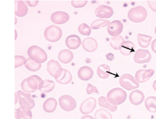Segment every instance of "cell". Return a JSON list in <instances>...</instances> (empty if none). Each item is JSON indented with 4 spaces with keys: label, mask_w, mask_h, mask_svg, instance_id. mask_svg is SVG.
Returning a JSON list of instances; mask_svg holds the SVG:
<instances>
[{
    "label": "cell",
    "mask_w": 156,
    "mask_h": 119,
    "mask_svg": "<svg viewBox=\"0 0 156 119\" xmlns=\"http://www.w3.org/2000/svg\"><path fill=\"white\" fill-rule=\"evenodd\" d=\"M29 57L37 63L42 64L48 59V55L42 48L37 45H31L27 50Z\"/></svg>",
    "instance_id": "cell-2"
},
{
    "label": "cell",
    "mask_w": 156,
    "mask_h": 119,
    "mask_svg": "<svg viewBox=\"0 0 156 119\" xmlns=\"http://www.w3.org/2000/svg\"><path fill=\"white\" fill-rule=\"evenodd\" d=\"M82 47L85 51L92 53L97 49L98 44L96 39L92 37H87L83 41Z\"/></svg>",
    "instance_id": "cell-18"
},
{
    "label": "cell",
    "mask_w": 156,
    "mask_h": 119,
    "mask_svg": "<svg viewBox=\"0 0 156 119\" xmlns=\"http://www.w3.org/2000/svg\"><path fill=\"white\" fill-rule=\"evenodd\" d=\"M86 91L88 95H91L92 94L94 93L99 94V91L98 90L97 88L90 83H89L87 85Z\"/></svg>",
    "instance_id": "cell-39"
},
{
    "label": "cell",
    "mask_w": 156,
    "mask_h": 119,
    "mask_svg": "<svg viewBox=\"0 0 156 119\" xmlns=\"http://www.w3.org/2000/svg\"><path fill=\"white\" fill-rule=\"evenodd\" d=\"M15 68H19L20 67L23 66V65H25L27 59L23 55H15Z\"/></svg>",
    "instance_id": "cell-36"
},
{
    "label": "cell",
    "mask_w": 156,
    "mask_h": 119,
    "mask_svg": "<svg viewBox=\"0 0 156 119\" xmlns=\"http://www.w3.org/2000/svg\"><path fill=\"white\" fill-rule=\"evenodd\" d=\"M111 74V68L108 64H101L98 67L97 75L103 79H106L109 78Z\"/></svg>",
    "instance_id": "cell-27"
},
{
    "label": "cell",
    "mask_w": 156,
    "mask_h": 119,
    "mask_svg": "<svg viewBox=\"0 0 156 119\" xmlns=\"http://www.w3.org/2000/svg\"><path fill=\"white\" fill-rule=\"evenodd\" d=\"M152 55L150 51L145 49H139L135 52L134 61L138 64H145L151 61Z\"/></svg>",
    "instance_id": "cell-9"
},
{
    "label": "cell",
    "mask_w": 156,
    "mask_h": 119,
    "mask_svg": "<svg viewBox=\"0 0 156 119\" xmlns=\"http://www.w3.org/2000/svg\"><path fill=\"white\" fill-rule=\"evenodd\" d=\"M55 87L54 81L46 79L42 81L39 85V90L43 93H48L52 91Z\"/></svg>",
    "instance_id": "cell-24"
},
{
    "label": "cell",
    "mask_w": 156,
    "mask_h": 119,
    "mask_svg": "<svg viewBox=\"0 0 156 119\" xmlns=\"http://www.w3.org/2000/svg\"><path fill=\"white\" fill-rule=\"evenodd\" d=\"M58 106V101L54 98L47 99L43 103L42 107L44 110L48 113H51L55 111Z\"/></svg>",
    "instance_id": "cell-23"
},
{
    "label": "cell",
    "mask_w": 156,
    "mask_h": 119,
    "mask_svg": "<svg viewBox=\"0 0 156 119\" xmlns=\"http://www.w3.org/2000/svg\"><path fill=\"white\" fill-rule=\"evenodd\" d=\"M145 106L151 113H156V97H149L145 100Z\"/></svg>",
    "instance_id": "cell-30"
},
{
    "label": "cell",
    "mask_w": 156,
    "mask_h": 119,
    "mask_svg": "<svg viewBox=\"0 0 156 119\" xmlns=\"http://www.w3.org/2000/svg\"><path fill=\"white\" fill-rule=\"evenodd\" d=\"M78 75L79 78L83 81H88L94 75V71L92 68L88 66H83L78 70Z\"/></svg>",
    "instance_id": "cell-16"
},
{
    "label": "cell",
    "mask_w": 156,
    "mask_h": 119,
    "mask_svg": "<svg viewBox=\"0 0 156 119\" xmlns=\"http://www.w3.org/2000/svg\"><path fill=\"white\" fill-rule=\"evenodd\" d=\"M148 3L150 9L153 12H156V0H149L148 1Z\"/></svg>",
    "instance_id": "cell-40"
},
{
    "label": "cell",
    "mask_w": 156,
    "mask_h": 119,
    "mask_svg": "<svg viewBox=\"0 0 156 119\" xmlns=\"http://www.w3.org/2000/svg\"><path fill=\"white\" fill-rule=\"evenodd\" d=\"M137 39L140 47L142 48H147L151 45L152 37L142 33H138L137 35Z\"/></svg>",
    "instance_id": "cell-28"
},
{
    "label": "cell",
    "mask_w": 156,
    "mask_h": 119,
    "mask_svg": "<svg viewBox=\"0 0 156 119\" xmlns=\"http://www.w3.org/2000/svg\"><path fill=\"white\" fill-rule=\"evenodd\" d=\"M95 119H113L111 113L107 110L100 109L95 113Z\"/></svg>",
    "instance_id": "cell-33"
},
{
    "label": "cell",
    "mask_w": 156,
    "mask_h": 119,
    "mask_svg": "<svg viewBox=\"0 0 156 119\" xmlns=\"http://www.w3.org/2000/svg\"><path fill=\"white\" fill-rule=\"evenodd\" d=\"M74 58L73 53L69 49H63L58 53V59L63 64H69Z\"/></svg>",
    "instance_id": "cell-22"
},
{
    "label": "cell",
    "mask_w": 156,
    "mask_h": 119,
    "mask_svg": "<svg viewBox=\"0 0 156 119\" xmlns=\"http://www.w3.org/2000/svg\"><path fill=\"white\" fill-rule=\"evenodd\" d=\"M25 2L26 5L29 6L30 7H35L38 5L39 3V1H25Z\"/></svg>",
    "instance_id": "cell-41"
},
{
    "label": "cell",
    "mask_w": 156,
    "mask_h": 119,
    "mask_svg": "<svg viewBox=\"0 0 156 119\" xmlns=\"http://www.w3.org/2000/svg\"><path fill=\"white\" fill-rule=\"evenodd\" d=\"M21 88L22 89L23 91L25 92L26 93H31L34 92L30 88L29 85L27 84V78H25L23 80V81L21 82Z\"/></svg>",
    "instance_id": "cell-38"
},
{
    "label": "cell",
    "mask_w": 156,
    "mask_h": 119,
    "mask_svg": "<svg viewBox=\"0 0 156 119\" xmlns=\"http://www.w3.org/2000/svg\"><path fill=\"white\" fill-rule=\"evenodd\" d=\"M17 101H18V98H17L16 93H15V104H16Z\"/></svg>",
    "instance_id": "cell-45"
},
{
    "label": "cell",
    "mask_w": 156,
    "mask_h": 119,
    "mask_svg": "<svg viewBox=\"0 0 156 119\" xmlns=\"http://www.w3.org/2000/svg\"><path fill=\"white\" fill-rule=\"evenodd\" d=\"M88 3L87 0H73L71 1L72 6L76 8H79L84 7Z\"/></svg>",
    "instance_id": "cell-37"
},
{
    "label": "cell",
    "mask_w": 156,
    "mask_h": 119,
    "mask_svg": "<svg viewBox=\"0 0 156 119\" xmlns=\"http://www.w3.org/2000/svg\"><path fill=\"white\" fill-rule=\"evenodd\" d=\"M17 36V34L16 30H15V39H16Z\"/></svg>",
    "instance_id": "cell-46"
},
{
    "label": "cell",
    "mask_w": 156,
    "mask_h": 119,
    "mask_svg": "<svg viewBox=\"0 0 156 119\" xmlns=\"http://www.w3.org/2000/svg\"><path fill=\"white\" fill-rule=\"evenodd\" d=\"M58 104L63 110L70 112L75 109L77 103L75 99L72 96L63 95L59 98Z\"/></svg>",
    "instance_id": "cell-6"
},
{
    "label": "cell",
    "mask_w": 156,
    "mask_h": 119,
    "mask_svg": "<svg viewBox=\"0 0 156 119\" xmlns=\"http://www.w3.org/2000/svg\"><path fill=\"white\" fill-rule=\"evenodd\" d=\"M61 65L59 64L58 61L55 60L51 59L48 62L47 64V71L51 76L54 78L56 72L62 68Z\"/></svg>",
    "instance_id": "cell-26"
},
{
    "label": "cell",
    "mask_w": 156,
    "mask_h": 119,
    "mask_svg": "<svg viewBox=\"0 0 156 119\" xmlns=\"http://www.w3.org/2000/svg\"><path fill=\"white\" fill-rule=\"evenodd\" d=\"M16 94L20 106H25L30 109H32L35 106V100L30 94L26 93L23 90H19Z\"/></svg>",
    "instance_id": "cell-7"
},
{
    "label": "cell",
    "mask_w": 156,
    "mask_h": 119,
    "mask_svg": "<svg viewBox=\"0 0 156 119\" xmlns=\"http://www.w3.org/2000/svg\"><path fill=\"white\" fill-rule=\"evenodd\" d=\"M54 78L58 84H68L73 80V75L70 71L65 68L60 69L55 74Z\"/></svg>",
    "instance_id": "cell-8"
},
{
    "label": "cell",
    "mask_w": 156,
    "mask_h": 119,
    "mask_svg": "<svg viewBox=\"0 0 156 119\" xmlns=\"http://www.w3.org/2000/svg\"><path fill=\"white\" fill-rule=\"evenodd\" d=\"M78 32L81 35L88 36L91 34V27L87 23H83L78 27Z\"/></svg>",
    "instance_id": "cell-35"
},
{
    "label": "cell",
    "mask_w": 156,
    "mask_h": 119,
    "mask_svg": "<svg viewBox=\"0 0 156 119\" xmlns=\"http://www.w3.org/2000/svg\"><path fill=\"white\" fill-rule=\"evenodd\" d=\"M80 119H95L94 117L93 116L89 115H85L84 116H82Z\"/></svg>",
    "instance_id": "cell-43"
},
{
    "label": "cell",
    "mask_w": 156,
    "mask_h": 119,
    "mask_svg": "<svg viewBox=\"0 0 156 119\" xmlns=\"http://www.w3.org/2000/svg\"><path fill=\"white\" fill-rule=\"evenodd\" d=\"M110 21L108 19H98L94 21L90 25L91 29H99L108 26L110 23Z\"/></svg>",
    "instance_id": "cell-32"
},
{
    "label": "cell",
    "mask_w": 156,
    "mask_h": 119,
    "mask_svg": "<svg viewBox=\"0 0 156 119\" xmlns=\"http://www.w3.org/2000/svg\"><path fill=\"white\" fill-rule=\"evenodd\" d=\"M153 89L154 90V91L156 92V80L154 81L153 83Z\"/></svg>",
    "instance_id": "cell-44"
},
{
    "label": "cell",
    "mask_w": 156,
    "mask_h": 119,
    "mask_svg": "<svg viewBox=\"0 0 156 119\" xmlns=\"http://www.w3.org/2000/svg\"><path fill=\"white\" fill-rule=\"evenodd\" d=\"M154 74V71L152 69H140L136 71L135 79L138 83H144L149 81Z\"/></svg>",
    "instance_id": "cell-13"
},
{
    "label": "cell",
    "mask_w": 156,
    "mask_h": 119,
    "mask_svg": "<svg viewBox=\"0 0 156 119\" xmlns=\"http://www.w3.org/2000/svg\"><path fill=\"white\" fill-rule=\"evenodd\" d=\"M15 15L19 17H23L26 16L28 12V8L25 1H15Z\"/></svg>",
    "instance_id": "cell-20"
},
{
    "label": "cell",
    "mask_w": 156,
    "mask_h": 119,
    "mask_svg": "<svg viewBox=\"0 0 156 119\" xmlns=\"http://www.w3.org/2000/svg\"><path fill=\"white\" fill-rule=\"evenodd\" d=\"M123 30V25L119 20H114L108 26V33L112 37L120 35Z\"/></svg>",
    "instance_id": "cell-12"
},
{
    "label": "cell",
    "mask_w": 156,
    "mask_h": 119,
    "mask_svg": "<svg viewBox=\"0 0 156 119\" xmlns=\"http://www.w3.org/2000/svg\"><path fill=\"white\" fill-rule=\"evenodd\" d=\"M41 64L37 63L35 61H33L30 58H27V61L26 64L25 65V68L31 71L35 72L39 71L41 68Z\"/></svg>",
    "instance_id": "cell-31"
},
{
    "label": "cell",
    "mask_w": 156,
    "mask_h": 119,
    "mask_svg": "<svg viewBox=\"0 0 156 119\" xmlns=\"http://www.w3.org/2000/svg\"><path fill=\"white\" fill-rule=\"evenodd\" d=\"M119 51L124 55H130L135 51V45L130 41H124L120 46Z\"/></svg>",
    "instance_id": "cell-21"
},
{
    "label": "cell",
    "mask_w": 156,
    "mask_h": 119,
    "mask_svg": "<svg viewBox=\"0 0 156 119\" xmlns=\"http://www.w3.org/2000/svg\"><path fill=\"white\" fill-rule=\"evenodd\" d=\"M69 15L64 11H56L51 15V20L56 25H62L68 22Z\"/></svg>",
    "instance_id": "cell-14"
},
{
    "label": "cell",
    "mask_w": 156,
    "mask_h": 119,
    "mask_svg": "<svg viewBox=\"0 0 156 119\" xmlns=\"http://www.w3.org/2000/svg\"><path fill=\"white\" fill-rule=\"evenodd\" d=\"M42 81L41 78L36 75H33L27 78V84L34 91L39 90V85Z\"/></svg>",
    "instance_id": "cell-25"
},
{
    "label": "cell",
    "mask_w": 156,
    "mask_h": 119,
    "mask_svg": "<svg viewBox=\"0 0 156 119\" xmlns=\"http://www.w3.org/2000/svg\"><path fill=\"white\" fill-rule=\"evenodd\" d=\"M127 94L120 88H115L111 89L107 95V99L109 103L114 105H119L127 99Z\"/></svg>",
    "instance_id": "cell-1"
},
{
    "label": "cell",
    "mask_w": 156,
    "mask_h": 119,
    "mask_svg": "<svg viewBox=\"0 0 156 119\" xmlns=\"http://www.w3.org/2000/svg\"><path fill=\"white\" fill-rule=\"evenodd\" d=\"M98 104L101 107L105 108L111 111V112H115L117 111L118 109L117 105H114L109 103L106 97H99V98L98 99Z\"/></svg>",
    "instance_id": "cell-29"
},
{
    "label": "cell",
    "mask_w": 156,
    "mask_h": 119,
    "mask_svg": "<svg viewBox=\"0 0 156 119\" xmlns=\"http://www.w3.org/2000/svg\"><path fill=\"white\" fill-rule=\"evenodd\" d=\"M147 11L142 6L130 8L128 12V17L132 22L141 23L144 21L147 17Z\"/></svg>",
    "instance_id": "cell-3"
},
{
    "label": "cell",
    "mask_w": 156,
    "mask_h": 119,
    "mask_svg": "<svg viewBox=\"0 0 156 119\" xmlns=\"http://www.w3.org/2000/svg\"><path fill=\"white\" fill-rule=\"evenodd\" d=\"M151 47L152 51L156 54V39H154L152 43H151Z\"/></svg>",
    "instance_id": "cell-42"
},
{
    "label": "cell",
    "mask_w": 156,
    "mask_h": 119,
    "mask_svg": "<svg viewBox=\"0 0 156 119\" xmlns=\"http://www.w3.org/2000/svg\"><path fill=\"white\" fill-rule=\"evenodd\" d=\"M65 44L69 49L75 50L79 48L82 43L81 39L78 35H71L66 39Z\"/></svg>",
    "instance_id": "cell-15"
},
{
    "label": "cell",
    "mask_w": 156,
    "mask_h": 119,
    "mask_svg": "<svg viewBox=\"0 0 156 119\" xmlns=\"http://www.w3.org/2000/svg\"><path fill=\"white\" fill-rule=\"evenodd\" d=\"M33 113L29 108L25 106H20L15 111V119H31Z\"/></svg>",
    "instance_id": "cell-19"
},
{
    "label": "cell",
    "mask_w": 156,
    "mask_h": 119,
    "mask_svg": "<svg viewBox=\"0 0 156 119\" xmlns=\"http://www.w3.org/2000/svg\"><path fill=\"white\" fill-rule=\"evenodd\" d=\"M95 13V16L100 18V19H106L111 18L113 15L114 11L111 7L101 5L97 7Z\"/></svg>",
    "instance_id": "cell-11"
},
{
    "label": "cell",
    "mask_w": 156,
    "mask_h": 119,
    "mask_svg": "<svg viewBox=\"0 0 156 119\" xmlns=\"http://www.w3.org/2000/svg\"><path fill=\"white\" fill-rule=\"evenodd\" d=\"M97 106V100L94 98L90 97L84 100L79 107L80 111L84 115H88L94 110Z\"/></svg>",
    "instance_id": "cell-10"
},
{
    "label": "cell",
    "mask_w": 156,
    "mask_h": 119,
    "mask_svg": "<svg viewBox=\"0 0 156 119\" xmlns=\"http://www.w3.org/2000/svg\"><path fill=\"white\" fill-rule=\"evenodd\" d=\"M45 38L50 42H56L58 41L62 35V30L58 26L51 25L46 28L44 33Z\"/></svg>",
    "instance_id": "cell-4"
},
{
    "label": "cell",
    "mask_w": 156,
    "mask_h": 119,
    "mask_svg": "<svg viewBox=\"0 0 156 119\" xmlns=\"http://www.w3.org/2000/svg\"><path fill=\"white\" fill-rule=\"evenodd\" d=\"M144 98V94L142 91L139 90L132 91L129 96V101L135 106L140 105L143 103Z\"/></svg>",
    "instance_id": "cell-17"
},
{
    "label": "cell",
    "mask_w": 156,
    "mask_h": 119,
    "mask_svg": "<svg viewBox=\"0 0 156 119\" xmlns=\"http://www.w3.org/2000/svg\"><path fill=\"white\" fill-rule=\"evenodd\" d=\"M120 86L126 90H130L136 89L140 87V84L136 81L135 78L130 74H124L119 79Z\"/></svg>",
    "instance_id": "cell-5"
},
{
    "label": "cell",
    "mask_w": 156,
    "mask_h": 119,
    "mask_svg": "<svg viewBox=\"0 0 156 119\" xmlns=\"http://www.w3.org/2000/svg\"><path fill=\"white\" fill-rule=\"evenodd\" d=\"M154 32H155V33H156V27H155V28H154Z\"/></svg>",
    "instance_id": "cell-47"
},
{
    "label": "cell",
    "mask_w": 156,
    "mask_h": 119,
    "mask_svg": "<svg viewBox=\"0 0 156 119\" xmlns=\"http://www.w3.org/2000/svg\"><path fill=\"white\" fill-rule=\"evenodd\" d=\"M124 41V39L122 35L114 37L111 39L110 46L114 50H119L120 46Z\"/></svg>",
    "instance_id": "cell-34"
}]
</instances>
